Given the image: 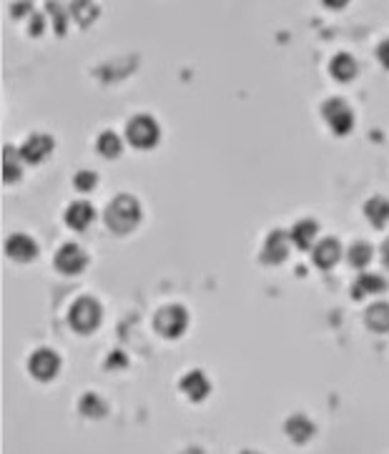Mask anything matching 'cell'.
<instances>
[{"label": "cell", "mask_w": 389, "mask_h": 454, "mask_svg": "<svg viewBox=\"0 0 389 454\" xmlns=\"http://www.w3.org/2000/svg\"><path fill=\"white\" fill-rule=\"evenodd\" d=\"M50 10H53V18H56V26H58V35L66 33V18H63L61 13V6H48Z\"/></svg>", "instance_id": "d4e9b609"}, {"label": "cell", "mask_w": 389, "mask_h": 454, "mask_svg": "<svg viewBox=\"0 0 389 454\" xmlns=\"http://www.w3.org/2000/svg\"><path fill=\"white\" fill-rule=\"evenodd\" d=\"M321 113H324V121H327L329 128H332L337 136H347V133L355 128V113H352V108H349L341 98L327 101L324 108H321Z\"/></svg>", "instance_id": "5b68a950"}, {"label": "cell", "mask_w": 389, "mask_h": 454, "mask_svg": "<svg viewBox=\"0 0 389 454\" xmlns=\"http://www.w3.org/2000/svg\"><path fill=\"white\" fill-rule=\"evenodd\" d=\"M377 58L382 63L384 68H389V41L379 43V48H377Z\"/></svg>", "instance_id": "484cf974"}, {"label": "cell", "mask_w": 389, "mask_h": 454, "mask_svg": "<svg viewBox=\"0 0 389 454\" xmlns=\"http://www.w3.org/2000/svg\"><path fill=\"white\" fill-rule=\"evenodd\" d=\"M387 289V282H384L382 276H377V274H361L359 279H357L355 284V299H361V296H367V294H379V291Z\"/></svg>", "instance_id": "ac0fdd59"}, {"label": "cell", "mask_w": 389, "mask_h": 454, "mask_svg": "<svg viewBox=\"0 0 389 454\" xmlns=\"http://www.w3.org/2000/svg\"><path fill=\"white\" fill-rule=\"evenodd\" d=\"M53 151V138L46 133H33V136L21 146V156L26 164H43Z\"/></svg>", "instance_id": "ba28073f"}, {"label": "cell", "mask_w": 389, "mask_h": 454, "mask_svg": "<svg viewBox=\"0 0 389 454\" xmlns=\"http://www.w3.org/2000/svg\"><path fill=\"white\" fill-rule=\"evenodd\" d=\"M96 173H90V171H81V173H76V181H73V184H76V188L78 191H90V188H96Z\"/></svg>", "instance_id": "cb8c5ba5"}, {"label": "cell", "mask_w": 389, "mask_h": 454, "mask_svg": "<svg viewBox=\"0 0 389 454\" xmlns=\"http://www.w3.org/2000/svg\"><path fill=\"white\" fill-rule=\"evenodd\" d=\"M153 326H156V331H159L161 337L166 339H176L181 337L183 331H186L188 326V314L183 306H163V309L156 314V319H153Z\"/></svg>", "instance_id": "3957f363"}, {"label": "cell", "mask_w": 389, "mask_h": 454, "mask_svg": "<svg viewBox=\"0 0 389 454\" xmlns=\"http://www.w3.org/2000/svg\"><path fill=\"white\" fill-rule=\"evenodd\" d=\"M241 454H259V452H241Z\"/></svg>", "instance_id": "f546056e"}, {"label": "cell", "mask_w": 389, "mask_h": 454, "mask_svg": "<svg viewBox=\"0 0 389 454\" xmlns=\"http://www.w3.org/2000/svg\"><path fill=\"white\" fill-rule=\"evenodd\" d=\"M81 412L86 417H103L108 412V406H106V402L98 394H86L83 399H81Z\"/></svg>", "instance_id": "603a6c76"}, {"label": "cell", "mask_w": 389, "mask_h": 454, "mask_svg": "<svg viewBox=\"0 0 389 454\" xmlns=\"http://www.w3.org/2000/svg\"><path fill=\"white\" fill-rule=\"evenodd\" d=\"M159 124L153 121L151 116H136L126 128V138L128 144L136 146V148H153L159 144Z\"/></svg>", "instance_id": "277c9868"}, {"label": "cell", "mask_w": 389, "mask_h": 454, "mask_svg": "<svg viewBox=\"0 0 389 454\" xmlns=\"http://www.w3.org/2000/svg\"><path fill=\"white\" fill-rule=\"evenodd\" d=\"M28 369H30V374H33L35 379H41V382H50V379L58 374V369H61V359H58L56 351L38 349L33 357H30Z\"/></svg>", "instance_id": "8992f818"}, {"label": "cell", "mask_w": 389, "mask_h": 454, "mask_svg": "<svg viewBox=\"0 0 389 454\" xmlns=\"http://www.w3.org/2000/svg\"><path fill=\"white\" fill-rule=\"evenodd\" d=\"M108 366H126V357L121 351H113V357L108 359Z\"/></svg>", "instance_id": "83f0119b"}, {"label": "cell", "mask_w": 389, "mask_h": 454, "mask_svg": "<svg viewBox=\"0 0 389 454\" xmlns=\"http://www.w3.org/2000/svg\"><path fill=\"white\" fill-rule=\"evenodd\" d=\"M86 264H88V256L83 254V248L76 246V244H66V246L58 248L56 254V268L58 271H63V274H81L86 268Z\"/></svg>", "instance_id": "52a82bcc"}, {"label": "cell", "mask_w": 389, "mask_h": 454, "mask_svg": "<svg viewBox=\"0 0 389 454\" xmlns=\"http://www.w3.org/2000/svg\"><path fill=\"white\" fill-rule=\"evenodd\" d=\"M329 70H332V76L337 78V81L347 83V81H352V78L357 76V63H355V58H352L349 53H339L332 61Z\"/></svg>", "instance_id": "e0dca14e"}, {"label": "cell", "mask_w": 389, "mask_h": 454, "mask_svg": "<svg viewBox=\"0 0 389 454\" xmlns=\"http://www.w3.org/2000/svg\"><path fill=\"white\" fill-rule=\"evenodd\" d=\"M317 234H319V226H317L314 221L306 219V221H299V224L292 228V241L299 248H309L312 246V241L317 239Z\"/></svg>", "instance_id": "d6986e66"}, {"label": "cell", "mask_w": 389, "mask_h": 454, "mask_svg": "<svg viewBox=\"0 0 389 454\" xmlns=\"http://www.w3.org/2000/svg\"><path fill=\"white\" fill-rule=\"evenodd\" d=\"M289 256V236L284 231H271L269 239H266L264 248H261V261L269 264V266H277Z\"/></svg>", "instance_id": "9c48e42d"}, {"label": "cell", "mask_w": 389, "mask_h": 454, "mask_svg": "<svg viewBox=\"0 0 389 454\" xmlns=\"http://www.w3.org/2000/svg\"><path fill=\"white\" fill-rule=\"evenodd\" d=\"M382 261H384V266L389 268V239L384 241V246H382Z\"/></svg>", "instance_id": "f1b7e54d"}, {"label": "cell", "mask_w": 389, "mask_h": 454, "mask_svg": "<svg viewBox=\"0 0 389 454\" xmlns=\"http://www.w3.org/2000/svg\"><path fill=\"white\" fill-rule=\"evenodd\" d=\"M372 256H375V248L369 246V244H364V241H359V244H355V246L349 248V261L357 268L367 266V264L372 261Z\"/></svg>", "instance_id": "7402d4cb"}, {"label": "cell", "mask_w": 389, "mask_h": 454, "mask_svg": "<svg viewBox=\"0 0 389 454\" xmlns=\"http://www.w3.org/2000/svg\"><path fill=\"white\" fill-rule=\"evenodd\" d=\"M364 214H367L369 224L377 228H384L389 224V201L382 196H375L364 204Z\"/></svg>", "instance_id": "9a60e30c"}, {"label": "cell", "mask_w": 389, "mask_h": 454, "mask_svg": "<svg viewBox=\"0 0 389 454\" xmlns=\"http://www.w3.org/2000/svg\"><path fill=\"white\" fill-rule=\"evenodd\" d=\"M21 159H23L21 151H15L13 146H6V148H3V181H6V184H13V181L21 179V173H23Z\"/></svg>", "instance_id": "2e32d148"}, {"label": "cell", "mask_w": 389, "mask_h": 454, "mask_svg": "<svg viewBox=\"0 0 389 454\" xmlns=\"http://www.w3.org/2000/svg\"><path fill=\"white\" fill-rule=\"evenodd\" d=\"M181 392L186 394L191 402H201L211 392V384L209 379L203 377V372H188L186 377L181 379Z\"/></svg>", "instance_id": "8fae6325"}, {"label": "cell", "mask_w": 389, "mask_h": 454, "mask_svg": "<svg viewBox=\"0 0 389 454\" xmlns=\"http://www.w3.org/2000/svg\"><path fill=\"white\" fill-rule=\"evenodd\" d=\"M314 432H317L314 422L309 420V417H304V414H294V417L286 420V434H289V440L297 442V444L309 442L314 437Z\"/></svg>", "instance_id": "7c38bea8"}, {"label": "cell", "mask_w": 389, "mask_h": 454, "mask_svg": "<svg viewBox=\"0 0 389 454\" xmlns=\"http://www.w3.org/2000/svg\"><path fill=\"white\" fill-rule=\"evenodd\" d=\"M339 256H341V246H339V241H334V239H324L321 244H317V248H314V264L319 268H332L334 264L339 261Z\"/></svg>", "instance_id": "5bb4252c"}, {"label": "cell", "mask_w": 389, "mask_h": 454, "mask_svg": "<svg viewBox=\"0 0 389 454\" xmlns=\"http://www.w3.org/2000/svg\"><path fill=\"white\" fill-rule=\"evenodd\" d=\"M98 151L103 153L106 159H119L121 151H123V144H121V138L113 131H106L98 138Z\"/></svg>", "instance_id": "44dd1931"}, {"label": "cell", "mask_w": 389, "mask_h": 454, "mask_svg": "<svg viewBox=\"0 0 389 454\" xmlns=\"http://www.w3.org/2000/svg\"><path fill=\"white\" fill-rule=\"evenodd\" d=\"M101 317H103L101 304H98L96 299H90V296H83V299H78V302L70 306L68 322L78 334H90L93 329H98Z\"/></svg>", "instance_id": "7a4b0ae2"}, {"label": "cell", "mask_w": 389, "mask_h": 454, "mask_svg": "<svg viewBox=\"0 0 389 454\" xmlns=\"http://www.w3.org/2000/svg\"><path fill=\"white\" fill-rule=\"evenodd\" d=\"M141 221V206L133 196H116L106 208V224L116 234H128L139 226Z\"/></svg>", "instance_id": "6da1fadb"}, {"label": "cell", "mask_w": 389, "mask_h": 454, "mask_svg": "<svg viewBox=\"0 0 389 454\" xmlns=\"http://www.w3.org/2000/svg\"><path fill=\"white\" fill-rule=\"evenodd\" d=\"M93 216H96V211H93V206H90L88 201H76L66 211V224L70 228H76V231H83V228L90 226Z\"/></svg>", "instance_id": "4fadbf2b"}, {"label": "cell", "mask_w": 389, "mask_h": 454, "mask_svg": "<svg viewBox=\"0 0 389 454\" xmlns=\"http://www.w3.org/2000/svg\"><path fill=\"white\" fill-rule=\"evenodd\" d=\"M367 326L375 331H389V304H375V306H369Z\"/></svg>", "instance_id": "ffe728a7"}, {"label": "cell", "mask_w": 389, "mask_h": 454, "mask_svg": "<svg viewBox=\"0 0 389 454\" xmlns=\"http://www.w3.org/2000/svg\"><path fill=\"white\" fill-rule=\"evenodd\" d=\"M6 254L15 261H30L38 256V244L26 234H13L6 241Z\"/></svg>", "instance_id": "30bf717a"}, {"label": "cell", "mask_w": 389, "mask_h": 454, "mask_svg": "<svg viewBox=\"0 0 389 454\" xmlns=\"http://www.w3.org/2000/svg\"><path fill=\"white\" fill-rule=\"evenodd\" d=\"M41 33H43V18L35 15L33 23H30V35H41Z\"/></svg>", "instance_id": "4316f807"}]
</instances>
